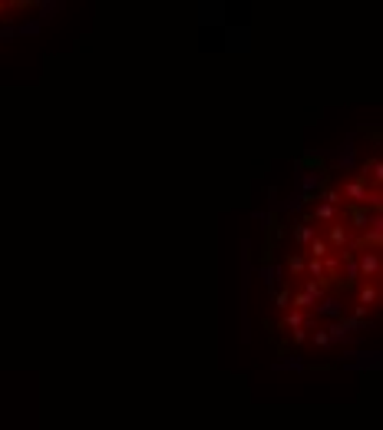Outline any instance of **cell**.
<instances>
[{"label":"cell","mask_w":383,"mask_h":430,"mask_svg":"<svg viewBox=\"0 0 383 430\" xmlns=\"http://www.w3.org/2000/svg\"><path fill=\"white\" fill-rule=\"evenodd\" d=\"M380 252H360V258H357V275L364 278V282H380Z\"/></svg>","instance_id":"cell-3"},{"label":"cell","mask_w":383,"mask_h":430,"mask_svg":"<svg viewBox=\"0 0 383 430\" xmlns=\"http://www.w3.org/2000/svg\"><path fill=\"white\" fill-rule=\"evenodd\" d=\"M360 179L367 182L370 189H377V192H380V186H383V159H380V156H370L367 163H364Z\"/></svg>","instance_id":"cell-5"},{"label":"cell","mask_w":383,"mask_h":430,"mask_svg":"<svg viewBox=\"0 0 383 430\" xmlns=\"http://www.w3.org/2000/svg\"><path fill=\"white\" fill-rule=\"evenodd\" d=\"M308 325H310L308 312H295V308L281 312V328H284V331H297V328H308Z\"/></svg>","instance_id":"cell-7"},{"label":"cell","mask_w":383,"mask_h":430,"mask_svg":"<svg viewBox=\"0 0 383 430\" xmlns=\"http://www.w3.org/2000/svg\"><path fill=\"white\" fill-rule=\"evenodd\" d=\"M291 308H295V312H314V308H317V305H314V301H310L308 295H304V292H301V288H295V285H291Z\"/></svg>","instance_id":"cell-13"},{"label":"cell","mask_w":383,"mask_h":430,"mask_svg":"<svg viewBox=\"0 0 383 430\" xmlns=\"http://www.w3.org/2000/svg\"><path fill=\"white\" fill-rule=\"evenodd\" d=\"M314 235H317V229H314L310 222H297L295 225V242H297V249H301V252L310 245V238H314Z\"/></svg>","instance_id":"cell-10"},{"label":"cell","mask_w":383,"mask_h":430,"mask_svg":"<svg viewBox=\"0 0 383 430\" xmlns=\"http://www.w3.org/2000/svg\"><path fill=\"white\" fill-rule=\"evenodd\" d=\"M291 341H295V344L308 341V328H297V331H291Z\"/></svg>","instance_id":"cell-16"},{"label":"cell","mask_w":383,"mask_h":430,"mask_svg":"<svg viewBox=\"0 0 383 430\" xmlns=\"http://www.w3.org/2000/svg\"><path fill=\"white\" fill-rule=\"evenodd\" d=\"M351 252H383V215H370V225L354 235Z\"/></svg>","instance_id":"cell-1"},{"label":"cell","mask_w":383,"mask_h":430,"mask_svg":"<svg viewBox=\"0 0 383 430\" xmlns=\"http://www.w3.org/2000/svg\"><path fill=\"white\" fill-rule=\"evenodd\" d=\"M354 305L373 312V308L380 305V282H364V285H360V288H357V301H354Z\"/></svg>","instance_id":"cell-6"},{"label":"cell","mask_w":383,"mask_h":430,"mask_svg":"<svg viewBox=\"0 0 383 430\" xmlns=\"http://www.w3.org/2000/svg\"><path fill=\"white\" fill-rule=\"evenodd\" d=\"M297 288H301V292H304V295H308L310 301H314V305H321V301H324V295H327L324 285L310 282V278H301V285H297Z\"/></svg>","instance_id":"cell-12"},{"label":"cell","mask_w":383,"mask_h":430,"mask_svg":"<svg viewBox=\"0 0 383 430\" xmlns=\"http://www.w3.org/2000/svg\"><path fill=\"white\" fill-rule=\"evenodd\" d=\"M310 341L317 344V348H327V344H330V338H327V331H324V328H317V331L310 334Z\"/></svg>","instance_id":"cell-15"},{"label":"cell","mask_w":383,"mask_h":430,"mask_svg":"<svg viewBox=\"0 0 383 430\" xmlns=\"http://www.w3.org/2000/svg\"><path fill=\"white\" fill-rule=\"evenodd\" d=\"M354 328H357V325L351 321V318H340V321H334V325L324 328V331H327V338H330V341H340V338H347V334H351Z\"/></svg>","instance_id":"cell-9"},{"label":"cell","mask_w":383,"mask_h":430,"mask_svg":"<svg viewBox=\"0 0 383 430\" xmlns=\"http://www.w3.org/2000/svg\"><path fill=\"white\" fill-rule=\"evenodd\" d=\"M340 215H344V206H327V202H317V206L310 208L308 215H304V222H317V225H330V222H340Z\"/></svg>","instance_id":"cell-4"},{"label":"cell","mask_w":383,"mask_h":430,"mask_svg":"<svg viewBox=\"0 0 383 430\" xmlns=\"http://www.w3.org/2000/svg\"><path fill=\"white\" fill-rule=\"evenodd\" d=\"M304 252H308V258H317V262H330V258H334V252H330V245L321 238V232L310 238V245L304 249Z\"/></svg>","instance_id":"cell-8"},{"label":"cell","mask_w":383,"mask_h":430,"mask_svg":"<svg viewBox=\"0 0 383 430\" xmlns=\"http://www.w3.org/2000/svg\"><path fill=\"white\" fill-rule=\"evenodd\" d=\"M321 238H324L327 245H330V252H334V255L351 252V245H354V232H351V229H347L344 222H330V225H324Z\"/></svg>","instance_id":"cell-2"},{"label":"cell","mask_w":383,"mask_h":430,"mask_svg":"<svg viewBox=\"0 0 383 430\" xmlns=\"http://www.w3.org/2000/svg\"><path fill=\"white\" fill-rule=\"evenodd\" d=\"M284 265H288V275H291L295 282H301V278H304V255H301V252H288Z\"/></svg>","instance_id":"cell-11"},{"label":"cell","mask_w":383,"mask_h":430,"mask_svg":"<svg viewBox=\"0 0 383 430\" xmlns=\"http://www.w3.org/2000/svg\"><path fill=\"white\" fill-rule=\"evenodd\" d=\"M3 10H7V3H3V0H0V14H3Z\"/></svg>","instance_id":"cell-17"},{"label":"cell","mask_w":383,"mask_h":430,"mask_svg":"<svg viewBox=\"0 0 383 430\" xmlns=\"http://www.w3.org/2000/svg\"><path fill=\"white\" fill-rule=\"evenodd\" d=\"M274 308H278V312H288V308H291V285H284V288L274 292Z\"/></svg>","instance_id":"cell-14"}]
</instances>
